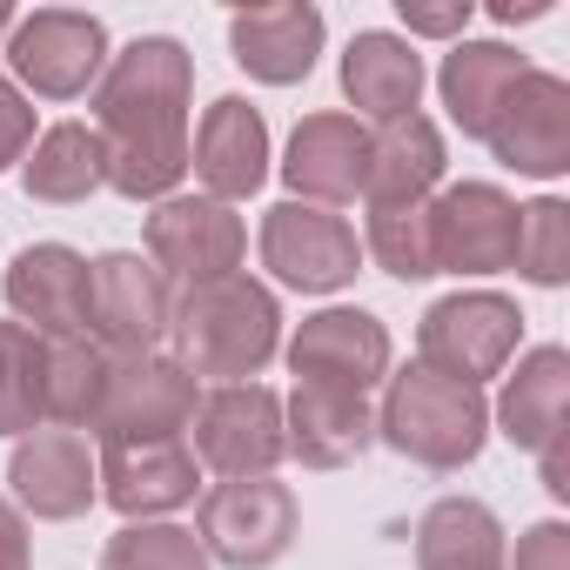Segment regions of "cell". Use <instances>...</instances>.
I'll use <instances>...</instances> for the list:
<instances>
[{"mask_svg": "<svg viewBox=\"0 0 570 570\" xmlns=\"http://www.w3.org/2000/svg\"><path fill=\"white\" fill-rule=\"evenodd\" d=\"M517 336H523L517 303H503V296H490V289H463V296H443V303L423 316L416 350H423V363H430L436 376H456V383L476 390L483 376H497V370L510 363Z\"/></svg>", "mask_w": 570, "mask_h": 570, "instance_id": "52a82bcc", "label": "cell"}, {"mask_svg": "<svg viewBox=\"0 0 570 570\" xmlns=\"http://www.w3.org/2000/svg\"><path fill=\"white\" fill-rule=\"evenodd\" d=\"M95 497H108L121 517H155L195 497V450L181 436H155V443H101V470H95Z\"/></svg>", "mask_w": 570, "mask_h": 570, "instance_id": "d6986e66", "label": "cell"}, {"mask_svg": "<svg viewBox=\"0 0 570 570\" xmlns=\"http://www.w3.org/2000/svg\"><path fill=\"white\" fill-rule=\"evenodd\" d=\"M101 383H108V350L88 336L48 343V416L61 430H88L101 410Z\"/></svg>", "mask_w": 570, "mask_h": 570, "instance_id": "f1b7e54d", "label": "cell"}, {"mask_svg": "<svg viewBox=\"0 0 570 570\" xmlns=\"http://www.w3.org/2000/svg\"><path fill=\"white\" fill-rule=\"evenodd\" d=\"M21 181H28L35 202H88V195L108 181L101 128H88V121H61V128H48V135L35 141Z\"/></svg>", "mask_w": 570, "mask_h": 570, "instance_id": "4316f807", "label": "cell"}, {"mask_svg": "<svg viewBox=\"0 0 570 570\" xmlns=\"http://www.w3.org/2000/svg\"><path fill=\"white\" fill-rule=\"evenodd\" d=\"M370 248H376V262H383L390 275H403V282L436 275V262H430V215H423V202H416V208H376V215H370Z\"/></svg>", "mask_w": 570, "mask_h": 570, "instance_id": "1f68e13d", "label": "cell"}, {"mask_svg": "<svg viewBox=\"0 0 570 570\" xmlns=\"http://www.w3.org/2000/svg\"><path fill=\"white\" fill-rule=\"evenodd\" d=\"M563 403H570V356H563L557 343H543V350H530V356L517 363V376L503 383V403H497L503 436H510L517 450H550V443L563 436Z\"/></svg>", "mask_w": 570, "mask_h": 570, "instance_id": "cb8c5ba5", "label": "cell"}, {"mask_svg": "<svg viewBox=\"0 0 570 570\" xmlns=\"http://www.w3.org/2000/svg\"><path fill=\"white\" fill-rule=\"evenodd\" d=\"M101 570H208V550L181 523H128L121 537H108Z\"/></svg>", "mask_w": 570, "mask_h": 570, "instance_id": "f546056e", "label": "cell"}, {"mask_svg": "<svg viewBox=\"0 0 570 570\" xmlns=\"http://www.w3.org/2000/svg\"><path fill=\"white\" fill-rule=\"evenodd\" d=\"M289 370L316 390H350L363 396L370 383H383L390 370V330L370 309H323L296 330L289 343Z\"/></svg>", "mask_w": 570, "mask_h": 570, "instance_id": "5bb4252c", "label": "cell"}, {"mask_svg": "<svg viewBox=\"0 0 570 570\" xmlns=\"http://www.w3.org/2000/svg\"><path fill=\"white\" fill-rule=\"evenodd\" d=\"M0 570H28V523L14 503H0Z\"/></svg>", "mask_w": 570, "mask_h": 570, "instance_id": "d590c367", "label": "cell"}, {"mask_svg": "<svg viewBox=\"0 0 570 570\" xmlns=\"http://www.w3.org/2000/svg\"><path fill=\"white\" fill-rule=\"evenodd\" d=\"M195 175L208 181V202H248L268 181V121L242 95H222L195 128Z\"/></svg>", "mask_w": 570, "mask_h": 570, "instance_id": "ac0fdd59", "label": "cell"}, {"mask_svg": "<svg viewBox=\"0 0 570 570\" xmlns=\"http://www.w3.org/2000/svg\"><path fill=\"white\" fill-rule=\"evenodd\" d=\"M443 181V135L430 115H403L383 121V135H370V215L376 208H416L430 188Z\"/></svg>", "mask_w": 570, "mask_h": 570, "instance_id": "7402d4cb", "label": "cell"}, {"mask_svg": "<svg viewBox=\"0 0 570 570\" xmlns=\"http://www.w3.org/2000/svg\"><path fill=\"white\" fill-rule=\"evenodd\" d=\"M517 570H570V530L563 523H537L517 537Z\"/></svg>", "mask_w": 570, "mask_h": 570, "instance_id": "d6a6232c", "label": "cell"}, {"mask_svg": "<svg viewBox=\"0 0 570 570\" xmlns=\"http://www.w3.org/2000/svg\"><path fill=\"white\" fill-rule=\"evenodd\" d=\"M416 570H503V523L476 497H443L416 523Z\"/></svg>", "mask_w": 570, "mask_h": 570, "instance_id": "d4e9b609", "label": "cell"}, {"mask_svg": "<svg viewBox=\"0 0 570 570\" xmlns=\"http://www.w3.org/2000/svg\"><path fill=\"white\" fill-rule=\"evenodd\" d=\"M48 423V343L28 323H0V436Z\"/></svg>", "mask_w": 570, "mask_h": 570, "instance_id": "83f0119b", "label": "cell"}, {"mask_svg": "<svg viewBox=\"0 0 570 570\" xmlns=\"http://www.w3.org/2000/svg\"><path fill=\"white\" fill-rule=\"evenodd\" d=\"M8 483H14V503L48 517V523H68L95 503V456L75 430H35L14 443L8 456Z\"/></svg>", "mask_w": 570, "mask_h": 570, "instance_id": "e0dca14e", "label": "cell"}, {"mask_svg": "<svg viewBox=\"0 0 570 570\" xmlns=\"http://www.w3.org/2000/svg\"><path fill=\"white\" fill-rule=\"evenodd\" d=\"M28 135H35V108L0 81V168L8 161H21V148H28Z\"/></svg>", "mask_w": 570, "mask_h": 570, "instance_id": "e575fe53", "label": "cell"}, {"mask_svg": "<svg viewBox=\"0 0 570 570\" xmlns=\"http://www.w3.org/2000/svg\"><path fill=\"white\" fill-rule=\"evenodd\" d=\"M175 296H168V275L148 255H101L88 262V343H101L108 356H148L168 336Z\"/></svg>", "mask_w": 570, "mask_h": 570, "instance_id": "8992f818", "label": "cell"}, {"mask_svg": "<svg viewBox=\"0 0 570 570\" xmlns=\"http://www.w3.org/2000/svg\"><path fill=\"white\" fill-rule=\"evenodd\" d=\"M202 396L195 376L175 356H108V383H101V410L88 430H101V443H155V436H181L195 423Z\"/></svg>", "mask_w": 570, "mask_h": 570, "instance_id": "5b68a950", "label": "cell"}, {"mask_svg": "<svg viewBox=\"0 0 570 570\" xmlns=\"http://www.w3.org/2000/svg\"><path fill=\"white\" fill-rule=\"evenodd\" d=\"M262 262L289 282V289H343L356 275L363 248H356V228L336 215V208H316V202H282L262 215Z\"/></svg>", "mask_w": 570, "mask_h": 570, "instance_id": "30bf717a", "label": "cell"}, {"mask_svg": "<svg viewBox=\"0 0 570 570\" xmlns=\"http://www.w3.org/2000/svg\"><path fill=\"white\" fill-rule=\"evenodd\" d=\"M242 242H248L242 215L228 202H208V195H175V202H161L148 215V262L168 282H188V289L235 275Z\"/></svg>", "mask_w": 570, "mask_h": 570, "instance_id": "8fae6325", "label": "cell"}, {"mask_svg": "<svg viewBox=\"0 0 570 570\" xmlns=\"http://www.w3.org/2000/svg\"><path fill=\"white\" fill-rule=\"evenodd\" d=\"M343 88H350V101H356L363 115L403 121V115H416V95H423V55H416L410 41L370 28V35H356L350 55H343Z\"/></svg>", "mask_w": 570, "mask_h": 570, "instance_id": "603a6c76", "label": "cell"}, {"mask_svg": "<svg viewBox=\"0 0 570 570\" xmlns=\"http://www.w3.org/2000/svg\"><path fill=\"white\" fill-rule=\"evenodd\" d=\"M463 21H470V0H403V28L410 35H463Z\"/></svg>", "mask_w": 570, "mask_h": 570, "instance_id": "836d02e7", "label": "cell"}, {"mask_svg": "<svg viewBox=\"0 0 570 570\" xmlns=\"http://www.w3.org/2000/svg\"><path fill=\"white\" fill-rule=\"evenodd\" d=\"M168 336H175V363L188 376H255L275 343H282V316H275V296L248 275H222V282H202L188 289L168 316Z\"/></svg>", "mask_w": 570, "mask_h": 570, "instance_id": "7a4b0ae2", "label": "cell"}, {"mask_svg": "<svg viewBox=\"0 0 570 570\" xmlns=\"http://www.w3.org/2000/svg\"><path fill=\"white\" fill-rule=\"evenodd\" d=\"M517 75H523V55H510L497 41H456L443 55V75H436L443 101H450V121L483 141V128H490V115H497V101L510 95Z\"/></svg>", "mask_w": 570, "mask_h": 570, "instance_id": "484cf974", "label": "cell"}, {"mask_svg": "<svg viewBox=\"0 0 570 570\" xmlns=\"http://www.w3.org/2000/svg\"><path fill=\"white\" fill-rule=\"evenodd\" d=\"M530 282H543V289H557V282L570 275V208L557 195L517 208V262Z\"/></svg>", "mask_w": 570, "mask_h": 570, "instance_id": "4dcf8cb0", "label": "cell"}, {"mask_svg": "<svg viewBox=\"0 0 570 570\" xmlns=\"http://www.w3.org/2000/svg\"><path fill=\"white\" fill-rule=\"evenodd\" d=\"M483 141L517 175H563L570 168V88L543 68H523L510 95L497 101Z\"/></svg>", "mask_w": 570, "mask_h": 570, "instance_id": "7c38bea8", "label": "cell"}, {"mask_svg": "<svg viewBox=\"0 0 570 570\" xmlns=\"http://www.w3.org/2000/svg\"><path fill=\"white\" fill-rule=\"evenodd\" d=\"M8 303L41 343L88 336V262L68 242H35L8 268Z\"/></svg>", "mask_w": 570, "mask_h": 570, "instance_id": "9a60e30c", "label": "cell"}, {"mask_svg": "<svg viewBox=\"0 0 570 570\" xmlns=\"http://www.w3.org/2000/svg\"><path fill=\"white\" fill-rule=\"evenodd\" d=\"M289 188L316 208L356 202L370 188V128L356 115H309L289 135V161H282Z\"/></svg>", "mask_w": 570, "mask_h": 570, "instance_id": "2e32d148", "label": "cell"}, {"mask_svg": "<svg viewBox=\"0 0 570 570\" xmlns=\"http://www.w3.org/2000/svg\"><path fill=\"white\" fill-rule=\"evenodd\" d=\"M282 443H289L309 470H343V463H356V456L376 443V416H370V403L350 396V390L296 383L289 416H282Z\"/></svg>", "mask_w": 570, "mask_h": 570, "instance_id": "ffe728a7", "label": "cell"}, {"mask_svg": "<svg viewBox=\"0 0 570 570\" xmlns=\"http://www.w3.org/2000/svg\"><path fill=\"white\" fill-rule=\"evenodd\" d=\"M228 41H235V61L255 75V81H275L289 88L316 68V48H323V14L289 0V8H248L228 21Z\"/></svg>", "mask_w": 570, "mask_h": 570, "instance_id": "44dd1931", "label": "cell"}, {"mask_svg": "<svg viewBox=\"0 0 570 570\" xmlns=\"http://www.w3.org/2000/svg\"><path fill=\"white\" fill-rule=\"evenodd\" d=\"M14 28V8H8V0H0V35H8Z\"/></svg>", "mask_w": 570, "mask_h": 570, "instance_id": "74e56055", "label": "cell"}, {"mask_svg": "<svg viewBox=\"0 0 570 570\" xmlns=\"http://www.w3.org/2000/svg\"><path fill=\"white\" fill-rule=\"evenodd\" d=\"M490 14H497V21H543V14H550V0H497Z\"/></svg>", "mask_w": 570, "mask_h": 570, "instance_id": "8d00e7d4", "label": "cell"}, {"mask_svg": "<svg viewBox=\"0 0 570 570\" xmlns=\"http://www.w3.org/2000/svg\"><path fill=\"white\" fill-rule=\"evenodd\" d=\"M188 430H195L188 450L215 476H268L289 456V443H282V403L262 383H222L215 396H202Z\"/></svg>", "mask_w": 570, "mask_h": 570, "instance_id": "ba28073f", "label": "cell"}, {"mask_svg": "<svg viewBox=\"0 0 570 570\" xmlns=\"http://www.w3.org/2000/svg\"><path fill=\"white\" fill-rule=\"evenodd\" d=\"M188 55L168 35H141L121 48L95 95V128L108 148V188L128 202H155L188 175Z\"/></svg>", "mask_w": 570, "mask_h": 570, "instance_id": "6da1fadb", "label": "cell"}, {"mask_svg": "<svg viewBox=\"0 0 570 570\" xmlns=\"http://www.w3.org/2000/svg\"><path fill=\"white\" fill-rule=\"evenodd\" d=\"M376 436L423 470H463V463H476V450L490 436V403H483V390L416 363V370L390 376Z\"/></svg>", "mask_w": 570, "mask_h": 570, "instance_id": "3957f363", "label": "cell"}, {"mask_svg": "<svg viewBox=\"0 0 570 570\" xmlns=\"http://www.w3.org/2000/svg\"><path fill=\"white\" fill-rule=\"evenodd\" d=\"M108 61V28L95 14H75V8H41L14 28V75L48 95V101H75L88 95V81L101 75Z\"/></svg>", "mask_w": 570, "mask_h": 570, "instance_id": "4fadbf2b", "label": "cell"}, {"mask_svg": "<svg viewBox=\"0 0 570 570\" xmlns=\"http://www.w3.org/2000/svg\"><path fill=\"white\" fill-rule=\"evenodd\" d=\"M202 550L228 570H268L296 543V490L275 476H222L202 497Z\"/></svg>", "mask_w": 570, "mask_h": 570, "instance_id": "277c9868", "label": "cell"}, {"mask_svg": "<svg viewBox=\"0 0 570 570\" xmlns=\"http://www.w3.org/2000/svg\"><path fill=\"white\" fill-rule=\"evenodd\" d=\"M430 215V262L436 275H497L517 262V202L490 181H456L436 202H423Z\"/></svg>", "mask_w": 570, "mask_h": 570, "instance_id": "9c48e42d", "label": "cell"}]
</instances>
